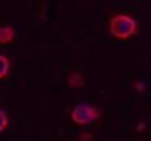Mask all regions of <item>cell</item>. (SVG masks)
Masks as SVG:
<instances>
[{
    "instance_id": "cell-1",
    "label": "cell",
    "mask_w": 151,
    "mask_h": 141,
    "mask_svg": "<svg viewBox=\"0 0 151 141\" xmlns=\"http://www.w3.org/2000/svg\"><path fill=\"white\" fill-rule=\"evenodd\" d=\"M110 33L114 38L126 40V38H130V35L137 33V23L128 15H116V17L110 19Z\"/></svg>"
},
{
    "instance_id": "cell-2",
    "label": "cell",
    "mask_w": 151,
    "mask_h": 141,
    "mask_svg": "<svg viewBox=\"0 0 151 141\" xmlns=\"http://www.w3.org/2000/svg\"><path fill=\"white\" fill-rule=\"evenodd\" d=\"M70 118H73V122H77V124H91L95 118H99V110H95L93 106H87V104H79V106L73 110Z\"/></svg>"
},
{
    "instance_id": "cell-3",
    "label": "cell",
    "mask_w": 151,
    "mask_h": 141,
    "mask_svg": "<svg viewBox=\"0 0 151 141\" xmlns=\"http://www.w3.org/2000/svg\"><path fill=\"white\" fill-rule=\"evenodd\" d=\"M15 40V29L13 27H0V44H9Z\"/></svg>"
},
{
    "instance_id": "cell-4",
    "label": "cell",
    "mask_w": 151,
    "mask_h": 141,
    "mask_svg": "<svg viewBox=\"0 0 151 141\" xmlns=\"http://www.w3.org/2000/svg\"><path fill=\"white\" fill-rule=\"evenodd\" d=\"M9 69H11V60L0 54V79H4L9 75Z\"/></svg>"
},
{
    "instance_id": "cell-5",
    "label": "cell",
    "mask_w": 151,
    "mask_h": 141,
    "mask_svg": "<svg viewBox=\"0 0 151 141\" xmlns=\"http://www.w3.org/2000/svg\"><path fill=\"white\" fill-rule=\"evenodd\" d=\"M6 124H9V116H6V112H4V110H0V133L6 129Z\"/></svg>"
},
{
    "instance_id": "cell-6",
    "label": "cell",
    "mask_w": 151,
    "mask_h": 141,
    "mask_svg": "<svg viewBox=\"0 0 151 141\" xmlns=\"http://www.w3.org/2000/svg\"><path fill=\"white\" fill-rule=\"evenodd\" d=\"M83 83V77L79 75V73H73V77H70V85H81Z\"/></svg>"
}]
</instances>
